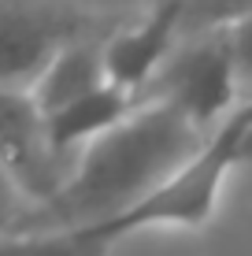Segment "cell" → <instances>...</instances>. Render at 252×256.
Here are the masks:
<instances>
[{
    "label": "cell",
    "mask_w": 252,
    "mask_h": 256,
    "mask_svg": "<svg viewBox=\"0 0 252 256\" xmlns=\"http://www.w3.org/2000/svg\"><path fill=\"white\" fill-rule=\"evenodd\" d=\"M212 130L175 108L141 96L134 112L93 138L74 156L71 174L52 197L26 208L15 230H93L134 208L171 171H178Z\"/></svg>",
    "instance_id": "6da1fadb"
},
{
    "label": "cell",
    "mask_w": 252,
    "mask_h": 256,
    "mask_svg": "<svg viewBox=\"0 0 252 256\" xmlns=\"http://www.w3.org/2000/svg\"><path fill=\"white\" fill-rule=\"evenodd\" d=\"M252 108L249 100H241L212 134L204 138V145L189 156L178 171H171L156 190H149L134 208H126L123 216L108 219L104 226L93 230H78L100 238V242L115 245L123 238L137 230H152V226H178V230H197V226L212 223L215 208L223 197V182L234 167H241V141H245Z\"/></svg>",
    "instance_id": "7a4b0ae2"
},
{
    "label": "cell",
    "mask_w": 252,
    "mask_h": 256,
    "mask_svg": "<svg viewBox=\"0 0 252 256\" xmlns=\"http://www.w3.org/2000/svg\"><path fill=\"white\" fill-rule=\"evenodd\" d=\"M141 96L175 108L178 116L197 122L201 130H215L241 104V86H238L227 26L182 34L175 52L149 78Z\"/></svg>",
    "instance_id": "3957f363"
},
{
    "label": "cell",
    "mask_w": 252,
    "mask_h": 256,
    "mask_svg": "<svg viewBox=\"0 0 252 256\" xmlns=\"http://www.w3.org/2000/svg\"><path fill=\"white\" fill-rule=\"evenodd\" d=\"M115 26L71 0H0V90H30L67 41Z\"/></svg>",
    "instance_id": "277c9868"
},
{
    "label": "cell",
    "mask_w": 252,
    "mask_h": 256,
    "mask_svg": "<svg viewBox=\"0 0 252 256\" xmlns=\"http://www.w3.org/2000/svg\"><path fill=\"white\" fill-rule=\"evenodd\" d=\"M0 160L19 174L33 204L52 197L74 167L71 156L52 145L45 112L30 90H0Z\"/></svg>",
    "instance_id": "5b68a950"
},
{
    "label": "cell",
    "mask_w": 252,
    "mask_h": 256,
    "mask_svg": "<svg viewBox=\"0 0 252 256\" xmlns=\"http://www.w3.org/2000/svg\"><path fill=\"white\" fill-rule=\"evenodd\" d=\"M186 8L189 0H149L145 19L119 22L104 38V60H108L111 82L141 93L186 34Z\"/></svg>",
    "instance_id": "8992f818"
},
{
    "label": "cell",
    "mask_w": 252,
    "mask_h": 256,
    "mask_svg": "<svg viewBox=\"0 0 252 256\" xmlns=\"http://www.w3.org/2000/svg\"><path fill=\"white\" fill-rule=\"evenodd\" d=\"M141 104V93L126 90L119 82H104L97 90L74 96V100L59 104V108L45 112L48 138L59 152H67L74 160L93 138H100L104 130H111L115 122H123L130 112Z\"/></svg>",
    "instance_id": "52a82bcc"
},
{
    "label": "cell",
    "mask_w": 252,
    "mask_h": 256,
    "mask_svg": "<svg viewBox=\"0 0 252 256\" xmlns=\"http://www.w3.org/2000/svg\"><path fill=\"white\" fill-rule=\"evenodd\" d=\"M108 34H82V38L67 41V45L48 60V67L41 70L37 82L30 86V96L37 100L41 112H52V108H59V104L74 100V96L111 82L108 60H104V38H108Z\"/></svg>",
    "instance_id": "ba28073f"
},
{
    "label": "cell",
    "mask_w": 252,
    "mask_h": 256,
    "mask_svg": "<svg viewBox=\"0 0 252 256\" xmlns=\"http://www.w3.org/2000/svg\"><path fill=\"white\" fill-rule=\"evenodd\" d=\"M111 245L78 230H11L0 234V256H108Z\"/></svg>",
    "instance_id": "9c48e42d"
},
{
    "label": "cell",
    "mask_w": 252,
    "mask_h": 256,
    "mask_svg": "<svg viewBox=\"0 0 252 256\" xmlns=\"http://www.w3.org/2000/svg\"><path fill=\"white\" fill-rule=\"evenodd\" d=\"M252 0H189L186 8V34L197 30H223V26L245 19Z\"/></svg>",
    "instance_id": "30bf717a"
},
{
    "label": "cell",
    "mask_w": 252,
    "mask_h": 256,
    "mask_svg": "<svg viewBox=\"0 0 252 256\" xmlns=\"http://www.w3.org/2000/svg\"><path fill=\"white\" fill-rule=\"evenodd\" d=\"M30 204H33V197L26 193V186L19 182V174L0 160V234H11Z\"/></svg>",
    "instance_id": "8fae6325"
},
{
    "label": "cell",
    "mask_w": 252,
    "mask_h": 256,
    "mask_svg": "<svg viewBox=\"0 0 252 256\" xmlns=\"http://www.w3.org/2000/svg\"><path fill=\"white\" fill-rule=\"evenodd\" d=\"M230 52H234V67H238V86H241V100L252 96V12L245 19L230 22Z\"/></svg>",
    "instance_id": "7c38bea8"
}]
</instances>
